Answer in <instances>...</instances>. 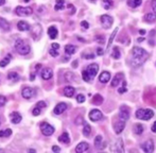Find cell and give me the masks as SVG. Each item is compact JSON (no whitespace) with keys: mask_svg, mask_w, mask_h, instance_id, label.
Here are the masks:
<instances>
[{"mask_svg":"<svg viewBox=\"0 0 156 153\" xmlns=\"http://www.w3.org/2000/svg\"><path fill=\"white\" fill-rule=\"evenodd\" d=\"M144 20L146 23H154L156 20V15L154 13H148L144 16Z\"/></svg>","mask_w":156,"mask_h":153,"instance_id":"f1b7e54d","label":"cell"},{"mask_svg":"<svg viewBox=\"0 0 156 153\" xmlns=\"http://www.w3.org/2000/svg\"><path fill=\"white\" fill-rule=\"evenodd\" d=\"M109 80H111V73L108 71H103L99 77V81L101 83H107Z\"/></svg>","mask_w":156,"mask_h":153,"instance_id":"44dd1931","label":"cell"},{"mask_svg":"<svg viewBox=\"0 0 156 153\" xmlns=\"http://www.w3.org/2000/svg\"><path fill=\"white\" fill-rule=\"evenodd\" d=\"M75 89L72 87V86H66V87L64 88V95L68 98H71L72 96L75 95Z\"/></svg>","mask_w":156,"mask_h":153,"instance_id":"d4e9b609","label":"cell"},{"mask_svg":"<svg viewBox=\"0 0 156 153\" xmlns=\"http://www.w3.org/2000/svg\"><path fill=\"white\" fill-rule=\"evenodd\" d=\"M40 130H42V134L46 136H50L54 133V128L52 127L51 124L47 123V122H42L40 123Z\"/></svg>","mask_w":156,"mask_h":153,"instance_id":"8992f818","label":"cell"},{"mask_svg":"<svg viewBox=\"0 0 156 153\" xmlns=\"http://www.w3.org/2000/svg\"><path fill=\"white\" fill-rule=\"evenodd\" d=\"M111 151L113 152H117V153H123L124 152V148H123V141L121 138H118L116 140V143L111 147Z\"/></svg>","mask_w":156,"mask_h":153,"instance_id":"52a82bcc","label":"cell"},{"mask_svg":"<svg viewBox=\"0 0 156 153\" xmlns=\"http://www.w3.org/2000/svg\"><path fill=\"white\" fill-rule=\"evenodd\" d=\"M98 70H99V66L97 64H90L82 72V78L85 82H90L98 73Z\"/></svg>","mask_w":156,"mask_h":153,"instance_id":"7a4b0ae2","label":"cell"},{"mask_svg":"<svg viewBox=\"0 0 156 153\" xmlns=\"http://www.w3.org/2000/svg\"><path fill=\"white\" fill-rule=\"evenodd\" d=\"M36 106H38V108H40L42 110V108H45L47 105H46V103L44 102V101H39V102H37V104H36Z\"/></svg>","mask_w":156,"mask_h":153,"instance_id":"c3c4849f","label":"cell"},{"mask_svg":"<svg viewBox=\"0 0 156 153\" xmlns=\"http://www.w3.org/2000/svg\"><path fill=\"white\" fill-rule=\"evenodd\" d=\"M57 50H59V49H55V48H53V47H51L50 50H49V53H50L52 56H54V58H55V56H59V51H57Z\"/></svg>","mask_w":156,"mask_h":153,"instance_id":"ab89813d","label":"cell"},{"mask_svg":"<svg viewBox=\"0 0 156 153\" xmlns=\"http://www.w3.org/2000/svg\"><path fill=\"white\" fill-rule=\"evenodd\" d=\"M118 91H119V94H123V93H125V91H127V83H125V81H123V85H122V87L119 88V89H118Z\"/></svg>","mask_w":156,"mask_h":153,"instance_id":"b9f144b4","label":"cell"},{"mask_svg":"<svg viewBox=\"0 0 156 153\" xmlns=\"http://www.w3.org/2000/svg\"><path fill=\"white\" fill-rule=\"evenodd\" d=\"M121 120L127 121L130 118V108H127V105H122L120 108V113H119Z\"/></svg>","mask_w":156,"mask_h":153,"instance_id":"30bf717a","label":"cell"},{"mask_svg":"<svg viewBox=\"0 0 156 153\" xmlns=\"http://www.w3.org/2000/svg\"><path fill=\"white\" fill-rule=\"evenodd\" d=\"M40 112H42V108H38V106H35V108H33L32 114L34 115V116H38V115L40 114Z\"/></svg>","mask_w":156,"mask_h":153,"instance_id":"60d3db41","label":"cell"},{"mask_svg":"<svg viewBox=\"0 0 156 153\" xmlns=\"http://www.w3.org/2000/svg\"><path fill=\"white\" fill-rule=\"evenodd\" d=\"M113 5H114L113 0H103V7L105 10H109Z\"/></svg>","mask_w":156,"mask_h":153,"instance_id":"d590c367","label":"cell"},{"mask_svg":"<svg viewBox=\"0 0 156 153\" xmlns=\"http://www.w3.org/2000/svg\"><path fill=\"white\" fill-rule=\"evenodd\" d=\"M139 32H140V34H142V35H143V34L146 33V31H144V30H140Z\"/></svg>","mask_w":156,"mask_h":153,"instance_id":"91938a15","label":"cell"},{"mask_svg":"<svg viewBox=\"0 0 156 153\" xmlns=\"http://www.w3.org/2000/svg\"><path fill=\"white\" fill-rule=\"evenodd\" d=\"M91 132V128L89 124L85 123L84 124V128H83V134H84L85 136H89V134Z\"/></svg>","mask_w":156,"mask_h":153,"instance_id":"8d00e7d4","label":"cell"},{"mask_svg":"<svg viewBox=\"0 0 156 153\" xmlns=\"http://www.w3.org/2000/svg\"><path fill=\"white\" fill-rule=\"evenodd\" d=\"M96 39H97V40H99V42H100V44H104V38H103V37L97 36V37H96Z\"/></svg>","mask_w":156,"mask_h":153,"instance_id":"db71d44e","label":"cell"},{"mask_svg":"<svg viewBox=\"0 0 156 153\" xmlns=\"http://www.w3.org/2000/svg\"><path fill=\"white\" fill-rule=\"evenodd\" d=\"M53 75V71H52L51 68H44L42 71V78L44 80H49V79L52 78Z\"/></svg>","mask_w":156,"mask_h":153,"instance_id":"d6986e66","label":"cell"},{"mask_svg":"<svg viewBox=\"0 0 156 153\" xmlns=\"http://www.w3.org/2000/svg\"><path fill=\"white\" fill-rule=\"evenodd\" d=\"M89 149V145H88L87 143H80L77 146V148H75V152H78V153H83L85 152V151H87V150Z\"/></svg>","mask_w":156,"mask_h":153,"instance_id":"e0dca14e","label":"cell"},{"mask_svg":"<svg viewBox=\"0 0 156 153\" xmlns=\"http://www.w3.org/2000/svg\"><path fill=\"white\" fill-rule=\"evenodd\" d=\"M94 146L99 150H103L104 148L106 147V143L103 141V138H102L101 135H98V136L96 137V139H94Z\"/></svg>","mask_w":156,"mask_h":153,"instance_id":"4fadbf2b","label":"cell"},{"mask_svg":"<svg viewBox=\"0 0 156 153\" xmlns=\"http://www.w3.org/2000/svg\"><path fill=\"white\" fill-rule=\"evenodd\" d=\"M52 150H53L54 152H60V151H61V148L57 147V146H53L52 147Z\"/></svg>","mask_w":156,"mask_h":153,"instance_id":"816d5d0a","label":"cell"},{"mask_svg":"<svg viewBox=\"0 0 156 153\" xmlns=\"http://www.w3.org/2000/svg\"><path fill=\"white\" fill-rule=\"evenodd\" d=\"M132 56H133L132 65L137 67V66L142 65L143 63L146 62V59L149 58V53L146 52L143 48H140V47H134L133 50H132Z\"/></svg>","mask_w":156,"mask_h":153,"instance_id":"6da1fadb","label":"cell"},{"mask_svg":"<svg viewBox=\"0 0 156 153\" xmlns=\"http://www.w3.org/2000/svg\"><path fill=\"white\" fill-rule=\"evenodd\" d=\"M124 126H125V121L124 120H120V121H118V122H116V123H115V127H114L115 132L117 134H120L121 132L123 131Z\"/></svg>","mask_w":156,"mask_h":153,"instance_id":"ac0fdd59","label":"cell"},{"mask_svg":"<svg viewBox=\"0 0 156 153\" xmlns=\"http://www.w3.org/2000/svg\"><path fill=\"white\" fill-rule=\"evenodd\" d=\"M15 12H16L18 16H29V15H31L33 13V9L31 7H17L15 9Z\"/></svg>","mask_w":156,"mask_h":153,"instance_id":"5b68a950","label":"cell"},{"mask_svg":"<svg viewBox=\"0 0 156 153\" xmlns=\"http://www.w3.org/2000/svg\"><path fill=\"white\" fill-rule=\"evenodd\" d=\"M0 152H3V150H2V149H0Z\"/></svg>","mask_w":156,"mask_h":153,"instance_id":"be15d7a7","label":"cell"},{"mask_svg":"<svg viewBox=\"0 0 156 153\" xmlns=\"http://www.w3.org/2000/svg\"><path fill=\"white\" fill-rule=\"evenodd\" d=\"M5 103H7V98L4 97V96H1V95H0V108L3 106Z\"/></svg>","mask_w":156,"mask_h":153,"instance_id":"7bdbcfd3","label":"cell"},{"mask_svg":"<svg viewBox=\"0 0 156 153\" xmlns=\"http://www.w3.org/2000/svg\"><path fill=\"white\" fill-rule=\"evenodd\" d=\"M90 1H96V0H90Z\"/></svg>","mask_w":156,"mask_h":153,"instance_id":"e7e4bbea","label":"cell"},{"mask_svg":"<svg viewBox=\"0 0 156 153\" xmlns=\"http://www.w3.org/2000/svg\"><path fill=\"white\" fill-rule=\"evenodd\" d=\"M143 132V126L142 124H135L134 126V133L137 134V135H140V134H142Z\"/></svg>","mask_w":156,"mask_h":153,"instance_id":"f546056e","label":"cell"},{"mask_svg":"<svg viewBox=\"0 0 156 153\" xmlns=\"http://www.w3.org/2000/svg\"><path fill=\"white\" fill-rule=\"evenodd\" d=\"M84 122V120H83V118L82 117H78L77 118V120H75V123L77 124H81V123H83Z\"/></svg>","mask_w":156,"mask_h":153,"instance_id":"f907efd6","label":"cell"},{"mask_svg":"<svg viewBox=\"0 0 156 153\" xmlns=\"http://www.w3.org/2000/svg\"><path fill=\"white\" fill-rule=\"evenodd\" d=\"M102 118H103V114L99 110H91L90 113H89V119L91 121H94V122L100 121Z\"/></svg>","mask_w":156,"mask_h":153,"instance_id":"9c48e42d","label":"cell"},{"mask_svg":"<svg viewBox=\"0 0 156 153\" xmlns=\"http://www.w3.org/2000/svg\"><path fill=\"white\" fill-rule=\"evenodd\" d=\"M103 102V98H102V96L101 95H99V94H97L96 96L94 97V99H92V103L94 104H101Z\"/></svg>","mask_w":156,"mask_h":153,"instance_id":"836d02e7","label":"cell"},{"mask_svg":"<svg viewBox=\"0 0 156 153\" xmlns=\"http://www.w3.org/2000/svg\"><path fill=\"white\" fill-rule=\"evenodd\" d=\"M82 56L84 58V59H94V54H92V53H88V54H86V53H83L82 54Z\"/></svg>","mask_w":156,"mask_h":153,"instance_id":"f6af8a7d","label":"cell"},{"mask_svg":"<svg viewBox=\"0 0 156 153\" xmlns=\"http://www.w3.org/2000/svg\"><path fill=\"white\" fill-rule=\"evenodd\" d=\"M17 28L19 31H29L31 29L30 25L27 21H23V20H20L19 23H17Z\"/></svg>","mask_w":156,"mask_h":153,"instance_id":"ffe728a7","label":"cell"},{"mask_svg":"<svg viewBox=\"0 0 156 153\" xmlns=\"http://www.w3.org/2000/svg\"><path fill=\"white\" fill-rule=\"evenodd\" d=\"M51 47H53V48H55V49H60V45L59 44H56V43H53L51 45Z\"/></svg>","mask_w":156,"mask_h":153,"instance_id":"9f6ffc18","label":"cell"},{"mask_svg":"<svg viewBox=\"0 0 156 153\" xmlns=\"http://www.w3.org/2000/svg\"><path fill=\"white\" fill-rule=\"evenodd\" d=\"M30 0H25V2H27V3H28V2H29Z\"/></svg>","mask_w":156,"mask_h":153,"instance_id":"6125c7cd","label":"cell"},{"mask_svg":"<svg viewBox=\"0 0 156 153\" xmlns=\"http://www.w3.org/2000/svg\"><path fill=\"white\" fill-rule=\"evenodd\" d=\"M12 135V130L11 129H7V130L0 131V137H8Z\"/></svg>","mask_w":156,"mask_h":153,"instance_id":"74e56055","label":"cell"},{"mask_svg":"<svg viewBox=\"0 0 156 153\" xmlns=\"http://www.w3.org/2000/svg\"><path fill=\"white\" fill-rule=\"evenodd\" d=\"M154 116V112L150 108H140L136 112V117L141 120H149Z\"/></svg>","mask_w":156,"mask_h":153,"instance_id":"277c9868","label":"cell"},{"mask_svg":"<svg viewBox=\"0 0 156 153\" xmlns=\"http://www.w3.org/2000/svg\"><path fill=\"white\" fill-rule=\"evenodd\" d=\"M10 118H11V121L13 122V123H19L23 117H21V115L18 113V112H13V113H11L10 115Z\"/></svg>","mask_w":156,"mask_h":153,"instance_id":"2e32d148","label":"cell"},{"mask_svg":"<svg viewBox=\"0 0 156 153\" xmlns=\"http://www.w3.org/2000/svg\"><path fill=\"white\" fill-rule=\"evenodd\" d=\"M65 8V1L64 0H56V4H55V9L56 11H61Z\"/></svg>","mask_w":156,"mask_h":153,"instance_id":"d6a6232c","label":"cell"},{"mask_svg":"<svg viewBox=\"0 0 156 153\" xmlns=\"http://www.w3.org/2000/svg\"><path fill=\"white\" fill-rule=\"evenodd\" d=\"M118 28H116V29L114 30V32H113V34L111 35V37H109V39H108V44H107V47H106V50H108V49L111 48V46H112V44H113V40H114V38H115V36H116V34H117V32H118Z\"/></svg>","mask_w":156,"mask_h":153,"instance_id":"1f68e13d","label":"cell"},{"mask_svg":"<svg viewBox=\"0 0 156 153\" xmlns=\"http://www.w3.org/2000/svg\"><path fill=\"white\" fill-rule=\"evenodd\" d=\"M66 110H67V104L64 103V102H61V103H59V104L54 108V111L53 112H54V114L55 115H61V114H63Z\"/></svg>","mask_w":156,"mask_h":153,"instance_id":"5bb4252c","label":"cell"},{"mask_svg":"<svg viewBox=\"0 0 156 153\" xmlns=\"http://www.w3.org/2000/svg\"><path fill=\"white\" fill-rule=\"evenodd\" d=\"M141 2H142V0H129V1H127V4L132 8H137L141 4Z\"/></svg>","mask_w":156,"mask_h":153,"instance_id":"4dcf8cb0","label":"cell"},{"mask_svg":"<svg viewBox=\"0 0 156 153\" xmlns=\"http://www.w3.org/2000/svg\"><path fill=\"white\" fill-rule=\"evenodd\" d=\"M100 20L103 28H105V29H109L112 27V25H113V21H114L113 17H111L109 15H102L100 17Z\"/></svg>","mask_w":156,"mask_h":153,"instance_id":"ba28073f","label":"cell"},{"mask_svg":"<svg viewBox=\"0 0 156 153\" xmlns=\"http://www.w3.org/2000/svg\"><path fill=\"white\" fill-rule=\"evenodd\" d=\"M29 152H35V150H34V149H30Z\"/></svg>","mask_w":156,"mask_h":153,"instance_id":"94428289","label":"cell"},{"mask_svg":"<svg viewBox=\"0 0 156 153\" xmlns=\"http://www.w3.org/2000/svg\"><path fill=\"white\" fill-rule=\"evenodd\" d=\"M68 9H69V13L71 14V15L75 13V8L73 4H68Z\"/></svg>","mask_w":156,"mask_h":153,"instance_id":"bcb514c9","label":"cell"},{"mask_svg":"<svg viewBox=\"0 0 156 153\" xmlns=\"http://www.w3.org/2000/svg\"><path fill=\"white\" fill-rule=\"evenodd\" d=\"M15 49H16V51L21 56H26L28 53L31 51V47L26 40H23V39H17L16 42H15Z\"/></svg>","mask_w":156,"mask_h":153,"instance_id":"3957f363","label":"cell"},{"mask_svg":"<svg viewBox=\"0 0 156 153\" xmlns=\"http://www.w3.org/2000/svg\"><path fill=\"white\" fill-rule=\"evenodd\" d=\"M40 34H42V27L39 26V25H34L32 27V30H31V36L35 40H37L38 37L40 36Z\"/></svg>","mask_w":156,"mask_h":153,"instance_id":"8fae6325","label":"cell"},{"mask_svg":"<svg viewBox=\"0 0 156 153\" xmlns=\"http://www.w3.org/2000/svg\"><path fill=\"white\" fill-rule=\"evenodd\" d=\"M57 29L54 26H51L48 29V35L51 39H55L57 37Z\"/></svg>","mask_w":156,"mask_h":153,"instance_id":"603a6c76","label":"cell"},{"mask_svg":"<svg viewBox=\"0 0 156 153\" xmlns=\"http://www.w3.org/2000/svg\"><path fill=\"white\" fill-rule=\"evenodd\" d=\"M122 78H123V73H117V75L114 77V79H113L111 85L113 86V87H116L117 85H119V83L121 82Z\"/></svg>","mask_w":156,"mask_h":153,"instance_id":"cb8c5ba5","label":"cell"},{"mask_svg":"<svg viewBox=\"0 0 156 153\" xmlns=\"http://www.w3.org/2000/svg\"><path fill=\"white\" fill-rule=\"evenodd\" d=\"M142 149L144 152L146 153H151L154 151V143H153V140H148L146 143L142 145Z\"/></svg>","mask_w":156,"mask_h":153,"instance_id":"9a60e30c","label":"cell"},{"mask_svg":"<svg viewBox=\"0 0 156 153\" xmlns=\"http://www.w3.org/2000/svg\"><path fill=\"white\" fill-rule=\"evenodd\" d=\"M77 101H78L79 103H83L85 101V97L83 95H78V96H77Z\"/></svg>","mask_w":156,"mask_h":153,"instance_id":"ee69618b","label":"cell"},{"mask_svg":"<svg viewBox=\"0 0 156 153\" xmlns=\"http://www.w3.org/2000/svg\"><path fill=\"white\" fill-rule=\"evenodd\" d=\"M97 53H98V56H102L104 52H103V50H102L101 48H98L97 49Z\"/></svg>","mask_w":156,"mask_h":153,"instance_id":"11a10c76","label":"cell"},{"mask_svg":"<svg viewBox=\"0 0 156 153\" xmlns=\"http://www.w3.org/2000/svg\"><path fill=\"white\" fill-rule=\"evenodd\" d=\"M152 131L154 132V133H156V121L153 123V127H152Z\"/></svg>","mask_w":156,"mask_h":153,"instance_id":"6f0895ef","label":"cell"},{"mask_svg":"<svg viewBox=\"0 0 156 153\" xmlns=\"http://www.w3.org/2000/svg\"><path fill=\"white\" fill-rule=\"evenodd\" d=\"M152 9H153V11L156 13V0H153L152 1Z\"/></svg>","mask_w":156,"mask_h":153,"instance_id":"f5cc1de1","label":"cell"},{"mask_svg":"<svg viewBox=\"0 0 156 153\" xmlns=\"http://www.w3.org/2000/svg\"><path fill=\"white\" fill-rule=\"evenodd\" d=\"M77 49L78 48L73 45H67L65 46V52L67 54H69V56H71V54H75L77 52Z\"/></svg>","mask_w":156,"mask_h":153,"instance_id":"484cf974","label":"cell"},{"mask_svg":"<svg viewBox=\"0 0 156 153\" xmlns=\"http://www.w3.org/2000/svg\"><path fill=\"white\" fill-rule=\"evenodd\" d=\"M72 77H73V73H71V72H67V73L65 75V78H66L67 81H71V80H73Z\"/></svg>","mask_w":156,"mask_h":153,"instance_id":"7dc6e473","label":"cell"},{"mask_svg":"<svg viewBox=\"0 0 156 153\" xmlns=\"http://www.w3.org/2000/svg\"><path fill=\"white\" fill-rule=\"evenodd\" d=\"M120 51H119V48L118 47H114L113 48V53H112V56L114 58L115 60H118L120 59Z\"/></svg>","mask_w":156,"mask_h":153,"instance_id":"e575fe53","label":"cell"},{"mask_svg":"<svg viewBox=\"0 0 156 153\" xmlns=\"http://www.w3.org/2000/svg\"><path fill=\"white\" fill-rule=\"evenodd\" d=\"M11 54H9V56L5 58V59H3L2 61H0V67H4V66H7L9 63H10V61H11Z\"/></svg>","mask_w":156,"mask_h":153,"instance_id":"f35d334b","label":"cell"},{"mask_svg":"<svg viewBox=\"0 0 156 153\" xmlns=\"http://www.w3.org/2000/svg\"><path fill=\"white\" fill-rule=\"evenodd\" d=\"M8 79L10 80V81H13V82H17L19 80V75L15 71H10L8 73Z\"/></svg>","mask_w":156,"mask_h":153,"instance_id":"4316f807","label":"cell"},{"mask_svg":"<svg viewBox=\"0 0 156 153\" xmlns=\"http://www.w3.org/2000/svg\"><path fill=\"white\" fill-rule=\"evenodd\" d=\"M4 3H5V0H0V7L3 5Z\"/></svg>","mask_w":156,"mask_h":153,"instance_id":"680465c9","label":"cell"},{"mask_svg":"<svg viewBox=\"0 0 156 153\" xmlns=\"http://www.w3.org/2000/svg\"><path fill=\"white\" fill-rule=\"evenodd\" d=\"M0 29L2 31H9L11 29L10 23L7 19H4L2 17H0Z\"/></svg>","mask_w":156,"mask_h":153,"instance_id":"7402d4cb","label":"cell"},{"mask_svg":"<svg viewBox=\"0 0 156 153\" xmlns=\"http://www.w3.org/2000/svg\"><path fill=\"white\" fill-rule=\"evenodd\" d=\"M34 94H35V91L31 87H25L21 91V95L25 99H31L34 96Z\"/></svg>","mask_w":156,"mask_h":153,"instance_id":"7c38bea8","label":"cell"},{"mask_svg":"<svg viewBox=\"0 0 156 153\" xmlns=\"http://www.w3.org/2000/svg\"><path fill=\"white\" fill-rule=\"evenodd\" d=\"M81 26L83 27L84 29H88V28H89V25H88L87 21H82V23H81Z\"/></svg>","mask_w":156,"mask_h":153,"instance_id":"681fc988","label":"cell"},{"mask_svg":"<svg viewBox=\"0 0 156 153\" xmlns=\"http://www.w3.org/2000/svg\"><path fill=\"white\" fill-rule=\"evenodd\" d=\"M59 141L61 143H70V138H69V135L68 133H63L61 136L59 137Z\"/></svg>","mask_w":156,"mask_h":153,"instance_id":"83f0119b","label":"cell"}]
</instances>
